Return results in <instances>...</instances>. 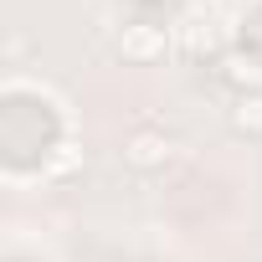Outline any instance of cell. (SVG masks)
I'll return each instance as SVG.
<instances>
[{
    "label": "cell",
    "mask_w": 262,
    "mask_h": 262,
    "mask_svg": "<svg viewBox=\"0 0 262 262\" xmlns=\"http://www.w3.org/2000/svg\"><path fill=\"white\" fill-rule=\"evenodd\" d=\"M170 139L160 134V128H134V134L123 139V165L128 170H160L165 160H170Z\"/></svg>",
    "instance_id": "cell-1"
},
{
    "label": "cell",
    "mask_w": 262,
    "mask_h": 262,
    "mask_svg": "<svg viewBox=\"0 0 262 262\" xmlns=\"http://www.w3.org/2000/svg\"><path fill=\"white\" fill-rule=\"evenodd\" d=\"M165 47H170V36L160 26H144V21L118 31V57L123 62H155V57H165Z\"/></svg>",
    "instance_id": "cell-2"
},
{
    "label": "cell",
    "mask_w": 262,
    "mask_h": 262,
    "mask_svg": "<svg viewBox=\"0 0 262 262\" xmlns=\"http://www.w3.org/2000/svg\"><path fill=\"white\" fill-rule=\"evenodd\" d=\"M231 128L247 139H262V88H242L231 98Z\"/></svg>",
    "instance_id": "cell-3"
}]
</instances>
